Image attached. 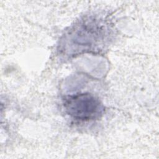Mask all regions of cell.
Returning <instances> with one entry per match:
<instances>
[{
  "label": "cell",
  "mask_w": 159,
  "mask_h": 159,
  "mask_svg": "<svg viewBox=\"0 0 159 159\" xmlns=\"http://www.w3.org/2000/svg\"><path fill=\"white\" fill-rule=\"evenodd\" d=\"M63 106L68 115L81 120L94 119L103 111L99 101L89 93L69 96L65 98Z\"/></svg>",
  "instance_id": "1"
}]
</instances>
